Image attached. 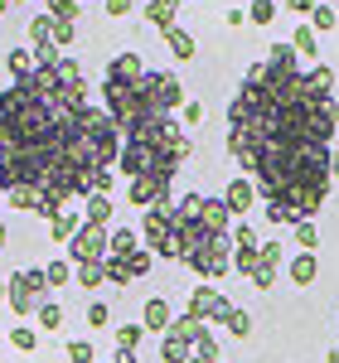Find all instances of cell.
Here are the masks:
<instances>
[{
	"label": "cell",
	"mask_w": 339,
	"mask_h": 363,
	"mask_svg": "<svg viewBox=\"0 0 339 363\" xmlns=\"http://www.w3.org/2000/svg\"><path fill=\"white\" fill-rule=\"evenodd\" d=\"M136 247H141V238H136L131 228H112V252H107V257H131Z\"/></svg>",
	"instance_id": "cell-22"
},
{
	"label": "cell",
	"mask_w": 339,
	"mask_h": 363,
	"mask_svg": "<svg viewBox=\"0 0 339 363\" xmlns=\"http://www.w3.org/2000/svg\"><path fill=\"white\" fill-rule=\"evenodd\" d=\"M184 121H189V126H194V121H204V107H199V102H184Z\"/></svg>",
	"instance_id": "cell-45"
},
{
	"label": "cell",
	"mask_w": 339,
	"mask_h": 363,
	"mask_svg": "<svg viewBox=\"0 0 339 363\" xmlns=\"http://www.w3.org/2000/svg\"><path fill=\"white\" fill-rule=\"evenodd\" d=\"M10 344H15L20 354H34V349H39V335H34V330H10Z\"/></svg>",
	"instance_id": "cell-35"
},
{
	"label": "cell",
	"mask_w": 339,
	"mask_h": 363,
	"mask_svg": "<svg viewBox=\"0 0 339 363\" xmlns=\"http://www.w3.org/2000/svg\"><path fill=\"white\" fill-rule=\"evenodd\" d=\"M248 20H257V25H272V20H277V0H252Z\"/></svg>",
	"instance_id": "cell-34"
},
{
	"label": "cell",
	"mask_w": 339,
	"mask_h": 363,
	"mask_svg": "<svg viewBox=\"0 0 339 363\" xmlns=\"http://www.w3.org/2000/svg\"><path fill=\"white\" fill-rule=\"evenodd\" d=\"M73 277H78V286H83V291H97V286L107 281V277H102V262H83Z\"/></svg>",
	"instance_id": "cell-27"
},
{
	"label": "cell",
	"mask_w": 339,
	"mask_h": 363,
	"mask_svg": "<svg viewBox=\"0 0 339 363\" xmlns=\"http://www.w3.org/2000/svg\"><path fill=\"white\" fill-rule=\"evenodd\" d=\"M291 49H296V54H306V58H315V29H311V25H296Z\"/></svg>",
	"instance_id": "cell-31"
},
{
	"label": "cell",
	"mask_w": 339,
	"mask_h": 363,
	"mask_svg": "<svg viewBox=\"0 0 339 363\" xmlns=\"http://www.w3.org/2000/svg\"><path fill=\"white\" fill-rule=\"evenodd\" d=\"M78 228H83V213H58V218H49V233H54V242H73L78 238Z\"/></svg>",
	"instance_id": "cell-16"
},
{
	"label": "cell",
	"mask_w": 339,
	"mask_h": 363,
	"mask_svg": "<svg viewBox=\"0 0 339 363\" xmlns=\"http://www.w3.org/2000/svg\"><path fill=\"white\" fill-rule=\"evenodd\" d=\"M102 277H107V281H116V286L136 281V277H131V267H126V257H107V262H102Z\"/></svg>",
	"instance_id": "cell-25"
},
{
	"label": "cell",
	"mask_w": 339,
	"mask_h": 363,
	"mask_svg": "<svg viewBox=\"0 0 339 363\" xmlns=\"http://www.w3.org/2000/svg\"><path fill=\"white\" fill-rule=\"evenodd\" d=\"M0 242H5V218H0Z\"/></svg>",
	"instance_id": "cell-48"
},
{
	"label": "cell",
	"mask_w": 339,
	"mask_h": 363,
	"mask_svg": "<svg viewBox=\"0 0 339 363\" xmlns=\"http://www.w3.org/2000/svg\"><path fill=\"white\" fill-rule=\"evenodd\" d=\"M282 242H262V247H257V272H252V286L257 291H267V286H272V281H277V267H282Z\"/></svg>",
	"instance_id": "cell-10"
},
{
	"label": "cell",
	"mask_w": 339,
	"mask_h": 363,
	"mask_svg": "<svg viewBox=\"0 0 339 363\" xmlns=\"http://www.w3.org/2000/svg\"><path fill=\"white\" fill-rule=\"evenodd\" d=\"M83 223L87 228H107V223H112V199H107V194H92V199H87Z\"/></svg>",
	"instance_id": "cell-17"
},
{
	"label": "cell",
	"mask_w": 339,
	"mask_h": 363,
	"mask_svg": "<svg viewBox=\"0 0 339 363\" xmlns=\"http://www.w3.org/2000/svg\"><path fill=\"white\" fill-rule=\"evenodd\" d=\"M165 44H170V54L179 58V63H184V58H194V39H189V34H184L179 25L165 29Z\"/></svg>",
	"instance_id": "cell-21"
},
{
	"label": "cell",
	"mask_w": 339,
	"mask_h": 363,
	"mask_svg": "<svg viewBox=\"0 0 339 363\" xmlns=\"http://www.w3.org/2000/svg\"><path fill=\"white\" fill-rule=\"evenodd\" d=\"M107 320H112V310L102 306V301H92V306H87V325H92V330H102Z\"/></svg>",
	"instance_id": "cell-41"
},
{
	"label": "cell",
	"mask_w": 339,
	"mask_h": 363,
	"mask_svg": "<svg viewBox=\"0 0 339 363\" xmlns=\"http://www.w3.org/2000/svg\"><path fill=\"white\" fill-rule=\"evenodd\" d=\"M49 20H54V15H49ZM73 34H78V29L68 25V20H54V29H49V39H54V49H58V54H63V49L73 44Z\"/></svg>",
	"instance_id": "cell-30"
},
{
	"label": "cell",
	"mask_w": 339,
	"mask_h": 363,
	"mask_svg": "<svg viewBox=\"0 0 339 363\" xmlns=\"http://www.w3.org/2000/svg\"><path fill=\"white\" fill-rule=\"evenodd\" d=\"M170 325H174V310H170V301H165V296L145 301V310H141V330H160V335H165Z\"/></svg>",
	"instance_id": "cell-12"
},
{
	"label": "cell",
	"mask_w": 339,
	"mask_h": 363,
	"mask_svg": "<svg viewBox=\"0 0 339 363\" xmlns=\"http://www.w3.org/2000/svg\"><path fill=\"white\" fill-rule=\"evenodd\" d=\"M189 363H199V359H189Z\"/></svg>",
	"instance_id": "cell-52"
},
{
	"label": "cell",
	"mask_w": 339,
	"mask_h": 363,
	"mask_svg": "<svg viewBox=\"0 0 339 363\" xmlns=\"http://www.w3.org/2000/svg\"><path fill=\"white\" fill-rule=\"evenodd\" d=\"M44 281H49V286H68V281H73V267L58 257V262H49V267H44Z\"/></svg>",
	"instance_id": "cell-33"
},
{
	"label": "cell",
	"mask_w": 339,
	"mask_h": 363,
	"mask_svg": "<svg viewBox=\"0 0 339 363\" xmlns=\"http://www.w3.org/2000/svg\"><path fill=\"white\" fill-rule=\"evenodd\" d=\"M311 29H315V34H325V29H335V10H330V5H315V15H311Z\"/></svg>",
	"instance_id": "cell-38"
},
{
	"label": "cell",
	"mask_w": 339,
	"mask_h": 363,
	"mask_svg": "<svg viewBox=\"0 0 339 363\" xmlns=\"http://www.w3.org/2000/svg\"><path fill=\"white\" fill-rule=\"evenodd\" d=\"M189 349H194V359H199V363H218V339L209 335V330H199V335L189 339Z\"/></svg>",
	"instance_id": "cell-20"
},
{
	"label": "cell",
	"mask_w": 339,
	"mask_h": 363,
	"mask_svg": "<svg viewBox=\"0 0 339 363\" xmlns=\"http://www.w3.org/2000/svg\"><path fill=\"white\" fill-rule=\"evenodd\" d=\"M150 262H155V257H150V252H131V257H126V267H131V277H145V272H150Z\"/></svg>",
	"instance_id": "cell-39"
},
{
	"label": "cell",
	"mask_w": 339,
	"mask_h": 363,
	"mask_svg": "<svg viewBox=\"0 0 339 363\" xmlns=\"http://www.w3.org/2000/svg\"><path fill=\"white\" fill-rule=\"evenodd\" d=\"M126 10H131V0H107V15H112V20H121Z\"/></svg>",
	"instance_id": "cell-44"
},
{
	"label": "cell",
	"mask_w": 339,
	"mask_h": 363,
	"mask_svg": "<svg viewBox=\"0 0 339 363\" xmlns=\"http://www.w3.org/2000/svg\"><path fill=\"white\" fill-rule=\"evenodd\" d=\"M296 242H301V252H315L320 233H315V223H311V218H306V223H296Z\"/></svg>",
	"instance_id": "cell-37"
},
{
	"label": "cell",
	"mask_w": 339,
	"mask_h": 363,
	"mask_svg": "<svg viewBox=\"0 0 339 363\" xmlns=\"http://www.w3.org/2000/svg\"><path fill=\"white\" fill-rule=\"evenodd\" d=\"M204 194H184L174 203V233H179V262L204 281H223L233 267V238L204 223Z\"/></svg>",
	"instance_id": "cell-1"
},
{
	"label": "cell",
	"mask_w": 339,
	"mask_h": 363,
	"mask_svg": "<svg viewBox=\"0 0 339 363\" xmlns=\"http://www.w3.org/2000/svg\"><path fill=\"white\" fill-rule=\"evenodd\" d=\"M223 325H228V335H233V339H248V335H252V315H248V310H228Z\"/></svg>",
	"instance_id": "cell-26"
},
{
	"label": "cell",
	"mask_w": 339,
	"mask_h": 363,
	"mask_svg": "<svg viewBox=\"0 0 339 363\" xmlns=\"http://www.w3.org/2000/svg\"><path fill=\"white\" fill-rule=\"evenodd\" d=\"M0 344H5V335H0Z\"/></svg>",
	"instance_id": "cell-51"
},
{
	"label": "cell",
	"mask_w": 339,
	"mask_h": 363,
	"mask_svg": "<svg viewBox=\"0 0 339 363\" xmlns=\"http://www.w3.org/2000/svg\"><path fill=\"white\" fill-rule=\"evenodd\" d=\"M68 363H92V344L87 339H73L68 344Z\"/></svg>",
	"instance_id": "cell-40"
},
{
	"label": "cell",
	"mask_w": 339,
	"mask_h": 363,
	"mask_svg": "<svg viewBox=\"0 0 339 363\" xmlns=\"http://www.w3.org/2000/svg\"><path fill=\"white\" fill-rule=\"evenodd\" d=\"M5 63H10V78H15V83H25L29 73H34V49H10Z\"/></svg>",
	"instance_id": "cell-19"
},
{
	"label": "cell",
	"mask_w": 339,
	"mask_h": 363,
	"mask_svg": "<svg viewBox=\"0 0 339 363\" xmlns=\"http://www.w3.org/2000/svg\"><path fill=\"white\" fill-rule=\"evenodd\" d=\"M228 238H233V247H257V233H252L248 223H238L233 233H228Z\"/></svg>",
	"instance_id": "cell-42"
},
{
	"label": "cell",
	"mask_w": 339,
	"mask_h": 363,
	"mask_svg": "<svg viewBox=\"0 0 339 363\" xmlns=\"http://www.w3.org/2000/svg\"><path fill=\"white\" fill-rule=\"evenodd\" d=\"M49 29H54V20L44 15V20H29V49H49L54 39H49Z\"/></svg>",
	"instance_id": "cell-28"
},
{
	"label": "cell",
	"mask_w": 339,
	"mask_h": 363,
	"mask_svg": "<svg viewBox=\"0 0 339 363\" xmlns=\"http://www.w3.org/2000/svg\"><path fill=\"white\" fill-rule=\"evenodd\" d=\"M141 87H145L150 107H155L160 116H170L174 107H179V102H184V87H179V78H174V73H150V68H145Z\"/></svg>",
	"instance_id": "cell-5"
},
{
	"label": "cell",
	"mask_w": 339,
	"mask_h": 363,
	"mask_svg": "<svg viewBox=\"0 0 339 363\" xmlns=\"http://www.w3.org/2000/svg\"><path fill=\"white\" fill-rule=\"evenodd\" d=\"M330 363H339V354H330Z\"/></svg>",
	"instance_id": "cell-50"
},
{
	"label": "cell",
	"mask_w": 339,
	"mask_h": 363,
	"mask_svg": "<svg viewBox=\"0 0 339 363\" xmlns=\"http://www.w3.org/2000/svg\"><path fill=\"white\" fill-rule=\"evenodd\" d=\"M233 267L252 281V272H257V247H233Z\"/></svg>",
	"instance_id": "cell-32"
},
{
	"label": "cell",
	"mask_w": 339,
	"mask_h": 363,
	"mask_svg": "<svg viewBox=\"0 0 339 363\" xmlns=\"http://www.w3.org/2000/svg\"><path fill=\"white\" fill-rule=\"evenodd\" d=\"M141 325H121V330H116V354H136V344H141Z\"/></svg>",
	"instance_id": "cell-29"
},
{
	"label": "cell",
	"mask_w": 339,
	"mask_h": 363,
	"mask_svg": "<svg viewBox=\"0 0 339 363\" xmlns=\"http://www.w3.org/2000/svg\"><path fill=\"white\" fill-rule=\"evenodd\" d=\"M145 252L150 257H174L179 262V233H174V203L160 199L155 208H145V223H141Z\"/></svg>",
	"instance_id": "cell-3"
},
{
	"label": "cell",
	"mask_w": 339,
	"mask_h": 363,
	"mask_svg": "<svg viewBox=\"0 0 339 363\" xmlns=\"http://www.w3.org/2000/svg\"><path fill=\"white\" fill-rule=\"evenodd\" d=\"M126 199H131L136 208H155L160 199H170V179H155V174H141V179H131V184H126Z\"/></svg>",
	"instance_id": "cell-8"
},
{
	"label": "cell",
	"mask_w": 339,
	"mask_h": 363,
	"mask_svg": "<svg viewBox=\"0 0 339 363\" xmlns=\"http://www.w3.org/2000/svg\"><path fill=\"white\" fill-rule=\"evenodd\" d=\"M301 92L311 102H335V68L330 63H315L311 73H301Z\"/></svg>",
	"instance_id": "cell-9"
},
{
	"label": "cell",
	"mask_w": 339,
	"mask_h": 363,
	"mask_svg": "<svg viewBox=\"0 0 339 363\" xmlns=\"http://www.w3.org/2000/svg\"><path fill=\"white\" fill-rule=\"evenodd\" d=\"M199 213H204V223H213L218 233H228V203H223V199H204Z\"/></svg>",
	"instance_id": "cell-23"
},
{
	"label": "cell",
	"mask_w": 339,
	"mask_h": 363,
	"mask_svg": "<svg viewBox=\"0 0 339 363\" xmlns=\"http://www.w3.org/2000/svg\"><path fill=\"white\" fill-rule=\"evenodd\" d=\"M286 272H291V281H296V286H311L315 272H320V262H315V252H296Z\"/></svg>",
	"instance_id": "cell-15"
},
{
	"label": "cell",
	"mask_w": 339,
	"mask_h": 363,
	"mask_svg": "<svg viewBox=\"0 0 339 363\" xmlns=\"http://www.w3.org/2000/svg\"><path fill=\"white\" fill-rule=\"evenodd\" d=\"M228 296L223 291H213V286H199L194 296H189V310L184 315H194V320H228Z\"/></svg>",
	"instance_id": "cell-7"
},
{
	"label": "cell",
	"mask_w": 339,
	"mask_h": 363,
	"mask_svg": "<svg viewBox=\"0 0 339 363\" xmlns=\"http://www.w3.org/2000/svg\"><path fill=\"white\" fill-rule=\"evenodd\" d=\"M141 78H145L141 54H116L112 63H107V83H141Z\"/></svg>",
	"instance_id": "cell-11"
},
{
	"label": "cell",
	"mask_w": 339,
	"mask_h": 363,
	"mask_svg": "<svg viewBox=\"0 0 339 363\" xmlns=\"http://www.w3.org/2000/svg\"><path fill=\"white\" fill-rule=\"evenodd\" d=\"M218 363H223V359H218Z\"/></svg>",
	"instance_id": "cell-53"
},
{
	"label": "cell",
	"mask_w": 339,
	"mask_h": 363,
	"mask_svg": "<svg viewBox=\"0 0 339 363\" xmlns=\"http://www.w3.org/2000/svg\"><path fill=\"white\" fill-rule=\"evenodd\" d=\"M107 252H112V233L107 228H78V238L68 242V262H107Z\"/></svg>",
	"instance_id": "cell-6"
},
{
	"label": "cell",
	"mask_w": 339,
	"mask_h": 363,
	"mask_svg": "<svg viewBox=\"0 0 339 363\" xmlns=\"http://www.w3.org/2000/svg\"><path fill=\"white\" fill-rule=\"evenodd\" d=\"M184 155H189V140L179 136V126H174L170 116H160L155 126H145V131H136V136L121 140L116 165H121V174H131V179H141V174L170 179Z\"/></svg>",
	"instance_id": "cell-2"
},
{
	"label": "cell",
	"mask_w": 339,
	"mask_h": 363,
	"mask_svg": "<svg viewBox=\"0 0 339 363\" xmlns=\"http://www.w3.org/2000/svg\"><path fill=\"white\" fill-rule=\"evenodd\" d=\"M5 286H10V301H5V306L15 310V315H34V310L49 301V296H44V291H49V281H44V272H39V267H29V272H15V277L5 281Z\"/></svg>",
	"instance_id": "cell-4"
},
{
	"label": "cell",
	"mask_w": 339,
	"mask_h": 363,
	"mask_svg": "<svg viewBox=\"0 0 339 363\" xmlns=\"http://www.w3.org/2000/svg\"><path fill=\"white\" fill-rule=\"evenodd\" d=\"M223 203H228V213H252V203H257L252 179H233L228 194H223Z\"/></svg>",
	"instance_id": "cell-13"
},
{
	"label": "cell",
	"mask_w": 339,
	"mask_h": 363,
	"mask_svg": "<svg viewBox=\"0 0 339 363\" xmlns=\"http://www.w3.org/2000/svg\"><path fill=\"white\" fill-rule=\"evenodd\" d=\"M189 359H194V349H189L179 335H165V339H160V363H189Z\"/></svg>",
	"instance_id": "cell-18"
},
{
	"label": "cell",
	"mask_w": 339,
	"mask_h": 363,
	"mask_svg": "<svg viewBox=\"0 0 339 363\" xmlns=\"http://www.w3.org/2000/svg\"><path fill=\"white\" fill-rule=\"evenodd\" d=\"M49 15H54V20H68V25H73V20H78V0H49Z\"/></svg>",
	"instance_id": "cell-36"
},
{
	"label": "cell",
	"mask_w": 339,
	"mask_h": 363,
	"mask_svg": "<svg viewBox=\"0 0 339 363\" xmlns=\"http://www.w3.org/2000/svg\"><path fill=\"white\" fill-rule=\"evenodd\" d=\"M145 20L160 29H174V20H179V0H145Z\"/></svg>",
	"instance_id": "cell-14"
},
{
	"label": "cell",
	"mask_w": 339,
	"mask_h": 363,
	"mask_svg": "<svg viewBox=\"0 0 339 363\" xmlns=\"http://www.w3.org/2000/svg\"><path fill=\"white\" fill-rule=\"evenodd\" d=\"M330 179H339V150L330 155Z\"/></svg>",
	"instance_id": "cell-46"
},
{
	"label": "cell",
	"mask_w": 339,
	"mask_h": 363,
	"mask_svg": "<svg viewBox=\"0 0 339 363\" xmlns=\"http://www.w3.org/2000/svg\"><path fill=\"white\" fill-rule=\"evenodd\" d=\"M34 320H39V330H63V306L44 301V306L34 310Z\"/></svg>",
	"instance_id": "cell-24"
},
{
	"label": "cell",
	"mask_w": 339,
	"mask_h": 363,
	"mask_svg": "<svg viewBox=\"0 0 339 363\" xmlns=\"http://www.w3.org/2000/svg\"><path fill=\"white\" fill-rule=\"evenodd\" d=\"M5 301H10V286H5V281H0V306H5Z\"/></svg>",
	"instance_id": "cell-47"
},
{
	"label": "cell",
	"mask_w": 339,
	"mask_h": 363,
	"mask_svg": "<svg viewBox=\"0 0 339 363\" xmlns=\"http://www.w3.org/2000/svg\"><path fill=\"white\" fill-rule=\"evenodd\" d=\"M5 5H10V0H0V15H5Z\"/></svg>",
	"instance_id": "cell-49"
},
{
	"label": "cell",
	"mask_w": 339,
	"mask_h": 363,
	"mask_svg": "<svg viewBox=\"0 0 339 363\" xmlns=\"http://www.w3.org/2000/svg\"><path fill=\"white\" fill-rule=\"evenodd\" d=\"M315 5H320V0H286L291 15H315Z\"/></svg>",
	"instance_id": "cell-43"
}]
</instances>
